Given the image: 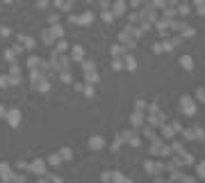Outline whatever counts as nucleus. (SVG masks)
Returning a JSON list of instances; mask_svg holds the SVG:
<instances>
[{
    "label": "nucleus",
    "mask_w": 205,
    "mask_h": 183,
    "mask_svg": "<svg viewBox=\"0 0 205 183\" xmlns=\"http://www.w3.org/2000/svg\"><path fill=\"white\" fill-rule=\"evenodd\" d=\"M21 122V112H18V110H11V112H9V124H18Z\"/></svg>",
    "instance_id": "nucleus-1"
},
{
    "label": "nucleus",
    "mask_w": 205,
    "mask_h": 183,
    "mask_svg": "<svg viewBox=\"0 0 205 183\" xmlns=\"http://www.w3.org/2000/svg\"><path fill=\"white\" fill-rule=\"evenodd\" d=\"M30 169H32V172H41V169H43V163H41V160H37V163H32V167H30Z\"/></svg>",
    "instance_id": "nucleus-2"
},
{
    "label": "nucleus",
    "mask_w": 205,
    "mask_h": 183,
    "mask_svg": "<svg viewBox=\"0 0 205 183\" xmlns=\"http://www.w3.org/2000/svg\"><path fill=\"white\" fill-rule=\"evenodd\" d=\"M89 144H94V149H100L102 140H100V137H94V140H89Z\"/></svg>",
    "instance_id": "nucleus-3"
},
{
    "label": "nucleus",
    "mask_w": 205,
    "mask_h": 183,
    "mask_svg": "<svg viewBox=\"0 0 205 183\" xmlns=\"http://www.w3.org/2000/svg\"><path fill=\"white\" fill-rule=\"evenodd\" d=\"M48 163H52V165H59V158H57V156H50V158H48Z\"/></svg>",
    "instance_id": "nucleus-4"
},
{
    "label": "nucleus",
    "mask_w": 205,
    "mask_h": 183,
    "mask_svg": "<svg viewBox=\"0 0 205 183\" xmlns=\"http://www.w3.org/2000/svg\"><path fill=\"white\" fill-rule=\"evenodd\" d=\"M73 53H75V55H73L75 60H80V57H82V48H75V51H73Z\"/></svg>",
    "instance_id": "nucleus-5"
},
{
    "label": "nucleus",
    "mask_w": 205,
    "mask_h": 183,
    "mask_svg": "<svg viewBox=\"0 0 205 183\" xmlns=\"http://www.w3.org/2000/svg\"><path fill=\"white\" fill-rule=\"evenodd\" d=\"M0 114H5V108H2V105H0Z\"/></svg>",
    "instance_id": "nucleus-6"
}]
</instances>
